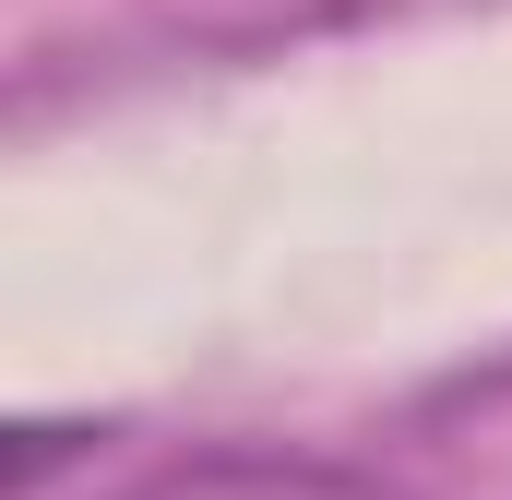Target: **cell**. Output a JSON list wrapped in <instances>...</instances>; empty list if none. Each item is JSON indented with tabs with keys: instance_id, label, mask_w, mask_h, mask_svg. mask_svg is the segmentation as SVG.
Here are the masks:
<instances>
[{
	"instance_id": "6da1fadb",
	"label": "cell",
	"mask_w": 512,
	"mask_h": 500,
	"mask_svg": "<svg viewBox=\"0 0 512 500\" xmlns=\"http://www.w3.org/2000/svg\"><path fill=\"white\" fill-rule=\"evenodd\" d=\"M120 500H405V489L370 465H322V453H191Z\"/></svg>"
}]
</instances>
